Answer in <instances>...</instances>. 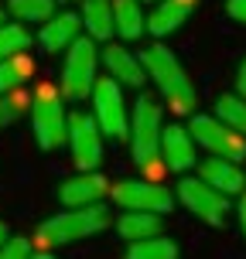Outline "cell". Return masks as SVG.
Instances as JSON below:
<instances>
[{
  "label": "cell",
  "mask_w": 246,
  "mask_h": 259,
  "mask_svg": "<svg viewBox=\"0 0 246 259\" xmlns=\"http://www.w3.org/2000/svg\"><path fill=\"white\" fill-rule=\"evenodd\" d=\"M110 208L106 205H79V208H65L58 215H52L48 222H41L38 232H34V246L38 249H58L68 246V242H79V239H89V235H99L103 229H110Z\"/></svg>",
  "instance_id": "cell-1"
},
{
  "label": "cell",
  "mask_w": 246,
  "mask_h": 259,
  "mask_svg": "<svg viewBox=\"0 0 246 259\" xmlns=\"http://www.w3.org/2000/svg\"><path fill=\"white\" fill-rule=\"evenodd\" d=\"M144 72L147 78H154L157 92H161V99L174 109V113H192L195 103H198V96H195V85L188 72H185V65L178 62V55L168 52L164 45H151L147 52H144Z\"/></svg>",
  "instance_id": "cell-2"
},
{
  "label": "cell",
  "mask_w": 246,
  "mask_h": 259,
  "mask_svg": "<svg viewBox=\"0 0 246 259\" xmlns=\"http://www.w3.org/2000/svg\"><path fill=\"white\" fill-rule=\"evenodd\" d=\"M161 103L154 96L140 92V99L133 106V116H130L127 137H130V150H133V164L147 174L161 170Z\"/></svg>",
  "instance_id": "cell-3"
},
{
  "label": "cell",
  "mask_w": 246,
  "mask_h": 259,
  "mask_svg": "<svg viewBox=\"0 0 246 259\" xmlns=\"http://www.w3.org/2000/svg\"><path fill=\"white\" fill-rule=\"evenodd\" d=\"M31 126H34V140L41 150H58L65 143V126H68V113H65V99L58 96L55 85H38L31 96Z\"/></svg>",
  "instance_id": "cell-4"
},
{
  "label": "cell",
  "mask_w": 246,
  "mask_h": 259,
  "mask_svg": "<svg viewBox=\"0 0 246 259\" xmlns=\"http://www.w3.org/2000/svg\"><path fill=\"white\" fill-rule=\"evenodd\" d=\"M96 65H99V48L92 45V38H76L65 52V68H62V99L79 103L86 99L96 82Z\"/></svg>",
  "instance_id": "cell-5"
},
{
  "label": "cell",
  "mask_w": 246,
  "mask_h": 259,
  "mask_svg": "<svg viewBox=\"0 0 246 259\" xmlns=\"http://www.w3.org/2000/svg\"><path fill=\"white\" fill-rule=\"evenodd\" d=\"M89 96H92V119H96L99 133L113 137V140H127L130 116H127V103H123L120 82L117 78H96Z\"/></svg>",
  "instance_id": "cell-6"
},
{
  "label": "cell",
  "mask_w": 246,
  "mask_h": 259,
  "mask_svg": "<svg viewBox=\"0 0 246 259\" xmlns=\"http://www.w3.org/2000/svg\"><path fill=\"white\" fill-rule=\"evenodd\" d=\"M195 143H202L212 157H226V160H246V137L226 126L219 116H192L188 126Z\"/></svg>",
  "instance_id": "cell-7"
},
{
  "label": "cell",
  "mask_w": 246,
  "mask_h": 259,
  "mask_svg": "<svg viewBox=\"0 0 246 259\" xmlns=\"http://www.w3.org/2000/svg\"><path fill=\"white\" fill-rule=\"evenodd\" d=\"M178 198L182 205L192 211L195 219H202L205 225H226V215H229V194L216 191L208 181L202 178H182L178 181Z\"/></svg>",
  "instance_id": "cell-8"
},
{
  "label": "cell",
  "mask_w": 246,
  "mask_h": 259,
  "mask_svg": "<svg viewBox=\"0 0 246 259\" xmlns=\"http://www.w3.org/2000/svg\"><path fill=\"white\" fill-rule=\"evenodd\" d=\"M65 143L72 147V160L79 170H96L103 160V133L89 113H72L65 126Z\"/></svg>",
  "instance_id": "cell-9"
},
{
  "label": "cell",
  "mask_w": 246,
  "mask_h": 259,
  "mask_svg": "<svg viewBox=\"0 0 246 259\" xmlns=\"http://www.w3.org/2000/svg\"><path fill=\"white\" fill-rule=\"evenodd\" d=\"M110 194L120 208H140V211H154V215H168L174 208V198L168 188H161L157 181H144V178L110 184Z\"/></svg>",
  "instance_id": "cell-10"
},
{
  "label": "cell",
  "mask_w": 246,
  "mask_h": 259,
  "mask_svg": "<svg viewBox=\"0 0 246 259\" xmlns=\"http://www.w3.org/2000/svg\"><path fill=\"white\" fill-rule=\"evenodd\" d=\"M110 194V181L99 170H79L76 178L58 184V201L65 208H79V205H96Z\"/></svg>",
  "instance_id": "cell-11"
},
{
  "label": "cell",
  "mask_w": 246,
  "mask_h": 259,
  "mask_svg": "<svg viewBox=\"0 0 246 259\" xmlns=\"http://www.w3.org/2000/svg\"><path fill=\"white\" fill-rule=\"evenodd\" d=\"M161 164L168 170H178V174L195 167V140L178 123L161 126Z\"/></svg>",
  "instance_id": "cell-12"
},
{
  "label": "cell",
  "mask_w": 246,
  "mask_h": 259,
  "mask_svg": "<svg viewBox=\"0 0 246 259\" xmlns=\"http://www.w3.org/2000/svg\"><path fill=\"white\" fill-rule=\"evenodd\" d=\"M99 62L106 65L110 78H117L120 85H130V89H140L147 82V72H144V62L133 52H127L123 45H106L99 52Z\"/></svg>",
  "instance_id": "cell-13"
},
{
  "label": "cell",
  "mask_w": 246,
  "mask_h": 259,
  "mask_svg": "<svg viewBox=\"0 0 246 259\" xmlns=\"http://www.w3.org/2000/svg\"><path fill=\"white\" fill-rule=\"evenodd\" d=\"M79 31H82V21H79V14H72V11L52 14L48 21H41L38 45H41V48H45L48 55H58L62 48H68V45L79 38Z\"/></svg>",
  "instance_id": "cell-14"
},
{
  "label": "cell",
  "mask_w": 246,
  "mask_h": 259,
  "mask_svg": "<svg viewBox=\"0 0 246 259\" xmlns=\"http://www.w3.org/2000/svg\"><path fill=\"white\" fill-rule=\"evenodd\" d=\"M198 178L208 181L222 194H239L246 188V174L239 170V164L236 160H226V157H208V160H202Z\"/></svg>",
  "instance_id": "cell-15"
},
{
  "label": "cell",
  "mask_w": 246,
  "mask_h": 259,
  "mask_svg": "<svg viewBox=\"0 0 246 259\" xmlns=\"http://www.w3.org/2000/svg\"><path fill=\"white\" fill-rule=\"evenodd\" d=\"M198 0H157L151 17H147V31L164 38V34H174L178 27L188 21V14L195 11Z\"/></svg>",
  "instance_id": "cell-16"
},
{
  "label": "cell",
  "mask_w": 246,
  "mask_h": 259,
  "mask_svg": "<svg viewBox=\"0 0 246 259\" xmlns=\"http://www.w3.org/2000/svg\"><path fill=\"white\" fill-rule=\"evenodd\" d=\"M79 21H82V27L92 41L113 38V7H110V0H82Z\"/></svg>",
  "instance_id": "cell-17"
},
{
  "label": "cell",
  "mask_w": 246,
  "mask_h": 259,
  "mask_svg": "<svg viewBox=\"0 0 246 259\" xmlns=\"http://www.w3.org/2000/svg\"><path fill=\"white\" fill-rule=\"evenodd\" d=\"M117 232H120V239H127V242L157 235L161 232V215H154V211H140V208H123V215L117 219Z\"/></svg>",
  "instance_id": "cell-18"
},
{
  "label": "cell",
  "mask_w": 246,
  "mask_h": 259,
  "mask_svg": "<svg viewBox=\"0 0 246 259\" xmlns=\"http://www.w3.org/2000/svg\"><path fill=\"white\" fill-rule=\"evenodd\" d=\"M110 7H113V31L120 38L133 41L147 31V17L140 11V0H113Z\"/></svg>",
  "instance_id": "cell-19"
},
{
  "label": "cell",
  "mask_w": 246,
  "mask_h": 259,
  "mask_svg": "<svg viewBox=\"0 0 246 259\" xmlns=\"http://www.w3.org/2000/svg\"><path fill=\"white\" fill-rule=\"evenodd\" d=\"M31 72H34V62H31L24 52L0 58V96H7V92L21 89L27 78H31Z\"/></svg>",
  "instance_id": "cell-20"
},
{
  "label": "cell",
  "mask_w": 246,
  "mask_h": 259,
  "mask_svg": "<svg viewBox=\"0 0 246 259\" xmlns=\"http://www.w3.org/2000/svg\"><path fill=\"white\" fill-rule=\"evenodd\" d=\"M123 259H178V242L168 239V235H147V239H137L127 246V256Z\"/></svg>",
  "instance_id": "cell-21"
},
{
  "label": "cell",
  "mask_w": 246,
  "mask_h": 259,
  "mask_svg": "<svg viewBox=\"0 0 246 259\" xmlns=\"http://www.w3.org/2000/svg\"><path fill=\"white\" fill-rule=\"evenodd\" d=\"M216 116H219L226 126H233L236 133L246 137V99L243 96H233V92L219 96V99H216Z\"/></svg>",
  "instance_id": "cell-22"
},
{
  "label": "cell",
  "mask_w": 246,
  "mask_h": 259,
  "mask_svg": "<svg viewBox=\"0 0 246 259\" xmlns=\"http://www.w3.org/2000/svg\"><path fill=\"white\" fill-rule=\"evenodd\" d=\"M11 14L24 24H41L55 14V0H11Z\"/></svg>",
  "instance_id": "cell-23"
},
{
  "label": "cell",
  "mask_w": 246,
  "mask_h": 259,
  "mask_svg": "<svg viewBox=\"0 0 246 259\" xmlns=\"http://www.w3.org/2000/svg\"><path fill=\"white\" fill-rule=\"evenodd\" d=\"M27 45H31V34H27L21 24H7V21L0 24V58L24 52Z\"/></svg>",
  "instance_id": "cell-24"
},
{
  "label": "cell",
  "mask_w": 246,
  "mask_h": 259,
  "mask_svg": "<svg viewBox=\"0 0 246 259\" xmlns=\"http://www.w3.org/2000/svg\"><path fill=\"white\" fill-rule=\"evenodd\" d=\"M27 103H31V99H27L24 92H17V89L7 92V96H0V130L11 126L14 119H17V116L27 109Z\"/></svg>",
  "instance_id": "cell-25"
},
{
  "label": "cell",
  "mask_w": 246,
  "mask_h": 259,
  "mask_svg": "<svg viewBox=\"0 0 246 259\" xmlns=\"http://www.w3.org/2000/svg\"><path fill=\"white\" fill-rule=\"evenodd\" d=\"M31 256V239H21V235H7L0 242V259H27Z\"/></svg>",
  "instance_id": "cell-26"
},
{
  "label": "cell",
  "mask_w": 246,
  "mask_h": 259,
  "mask_svg": "<svg viewBox=\"0 0 246 259\" xmlns=\"http://www.w3.org/2000/svg\"><path fill=\"white\" fill-rule=\"evenodd\" d=\"M226 11H229V17H233V21L246 24V0H229V4H226Z\"/></svg>",
  "instance_id": "cell-27"
},
{
  "label": "cell",
  "mask_w": 246,
  "mask_h": 259,
  "mask_svg": "<svg viewBox=\"0 0 246 259\" xmlns=\"http://www.w3.org/2000/svg\"><path fill=\"white\" fill-rule=\"evenodd\" d=\"M236 96L246 99V58L239 62V68H236Z\"/></svg>",
  "instance_id": "cell-28"
},
{
  "label": "cell",
  "mask_w": 246,
  "mask_h": 259,
  "mask_svg": "<svg viewBox=\"0 0 246 259\" xmlns=\"http://www.w3.org/2000/svg\"><path fill=\"white\" fill-rule=\"evenodd\" d=\"M236 215H239V229L246 235V191H239V205H236Z\"/></svg>",
  "instance_id": "cell-29"
},
{
  "label": "cell",
  "mask_w": 246,
  "mask_h": 259,
  "mask_svg": "<svg viewBox=\"0 0 246 259\" xmlns=\"http://www.w3.org/2000/svg\"><path fill=\"white\" fill-rule=\"evenodd\" d=\"M27 259H55V256H52V249H41V252H34V256H27Z\"/></svg>",
  "instance_id": "cell-30"
},
{
  "label": "cell",
  "mask_w": 246,
  "mask_h": 259,
  "mask_svg": "<svg viewBox=\"0 0 246 259\" xmlns=\"http://www.w3.org/2000/svg\"><path fill=\"white\" fill-rule=\"evenodd\" d=\"M4 239H7V225L0 222V242H4Z\"/></svg>",
  "instance_id": "cell-31"
},
{
  "label": "cell",
  "mask_w": 246,
  "mask_h": 259,
  "mask_svg": "<svg viewBox=\"0 0 246 259\" xmlns=\"http://www.w3.org/2000/svg\"><path fill=\"white\" fill-rule=\"evenodd\" d=\"M0 24H4V7H0Z\"/></svg>",
  "instance_id": "cell-32"
},
{
  "label": "cell",
  "mask_w": 246,
  "mask_h": 259,
  "mask_svg": "<svg viewBox=\"0 0 246 259\" xmlns=\"http://www.w3.org/2000/svg\"><path fill=\"white\" fill-rule=\"evenodd\" d=\"M140 4H157V0H140Z\"/></svg>",
  "instance_id": "cell-33"
},
{
  "label": "cell",
  "mask_w": 246,
  "mask_h": 259,
  "mask_svg": "<svg viewBox=\"0 0 246 259\" xmlns=\"http://www.w3.org/2000/svg\"><path fill=\"white\" fill-rule=\"evenodd\" d=\"M62 4H72V0H62Z\"/></svg>",
  "instance_id": "cell-34"
}]
</instances>
